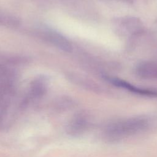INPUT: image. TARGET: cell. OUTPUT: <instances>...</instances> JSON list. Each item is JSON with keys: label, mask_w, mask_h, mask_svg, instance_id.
<instances>
[{"label": "cell", "mask_w": 157, "mask_h": 157, "mask_svg": "<svg viewBox=\"0 0 157 157\" xmlns=\"http://www.w3.org/2000/svg\"><path fill=\"white\" fill-rule=\"evenodd\" d=\"M87 125L86 117L82 113H77L69 122L67 126V131L71 136H77L84 132Z\"/></svg>", "instance_id": "cell-1"}, {"label": "cell", "mask_w": 157, "mask_h": 157, "mask_svg": "<svg viewBox=\"0 0 157 157\" xmlns=\"http://www.w3.org/2000/svg\"><path fill=\"white\" fill-rule=\"evenodd\" d=\"M45 36L50 42L61 50L69 52L72 50V45L64 36L52 31H45Z\"/></svg>", "instance_id": "cell-2"}, {"label": "cell", "mask_w": 157, "mask_h": 157, "mask_svg": "<svg viewBox=\"0 0 157 157\" xmlns=\"http://www.w3.org/2000/svg\"><path fill=\"white\" fill-rule=\"evenodd\" d=\"M107 79L111 83H112L113 84L120 86V87H122L123 88L127 89L128 90H130L132 92H135L137 93H139V94H145V95H150V96H157V91H151V90H144V89H140L139 88H137L131 84H129V83L120 80L119 78H112V77H107Z\"/></svg>", "instance_id": "cell-3"}, {"label": "cell", "mask_w": 157, "mask_h": 157, "mask_svg": "<svg viewBox=\"0 0 157 157\" xmlns=\"http://www.w3.org/2000/svg\"><path fill=\"white\" fill-rule=\"evenodd\" d=\"M45 91V84L43 79H37L33 83L31 86L30 95L33 98H38Z\"/></svg>", "instance_id": "cell-4"}]
</instances>
